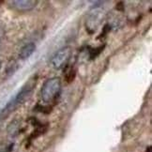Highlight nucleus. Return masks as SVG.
Here are the masks:
<instances>
[{
    "label": "nucleus",
    "mask_w": 152,
    "mask_h": 152,
    "mask_svg": "<svg viewBox=\"0 0 152 152\" xmlns=\"http://www.w3.org/2000/svg\"><path fill=\"white\" fill-rule=\"evenodd\" d=\"M0 68H1V63H0Z\"/></svg>",
    "instance_id": "9"
},
{
    "label": "nucleus",
    "mask_w": 152,
    "mask_h": 152,
    "mask_svg": "<svg viewBox=\"0 0 152 152\" xmlns=\"http://www.w3.org/2000/svg\"><path fill=\"white\" fill-rule=\"evenodd\" d=\"M0 152H6V148L5 147H0Z\"/></svg>",
    "instance_id": "8"
},
{
    "label": "nucleus",
    "mask_w": 152,
    "mask_h": 152,
    "mask_svg": "<svg viewBox=\"0 0 152 152\" xmlns=\"http://www.w3.org/2000/svg\"><path fill=\"white\" fill-rule=\"evenodd\" d=\"M35 50H36V45H35V43H33V42L26 43L25 46H23L22 47V49L20 51V54H19V56L23 60L27 59V58L35 52Z\"/></svg>",
    "instance_id": "6"
},
{
    "label": "nucleus",
    "mask_w": 152,
    "mask_h": 152,
    "mask_svg": "<svg viewBox=\"0 0 152 152\" xmlns=\"http://www.w3.org/2000/svg\"><path fill=\"white\" fill-rule=\"evenodd\" d=\"M61 91V81L57 77H53L44 82L40 90V97L45 103L55 102Z\"/></svg>",
    "instance_id": "2"
},
{
    "label": "nucleus",
    "mask_w": 152,
    "mask_h": 152,
    "mask_svg": "<svg viewBox=\"0 0 152 152\" xmlns=\"http://www.w3.org/2000/svg\"><path fill=\"white\" fill-rule=\"evenodd\" d=\"M102 11L100 9H95L89 15V18L87 20L86 26L88 29H91L92 31L96 30L97 26L101 24L102 19Z\"/></svg>",
    "instance_id": "5"
},
{
    "label": "nucleus",
    "mask_w": 152,
    "mask_h": 152,
    "mask_svg": "<svg viewBox=\"0 0 152 152\" xmlns=\"http://www.w3.org/2000/svg\"><path fill=\"white\" fill-rule=\"evenodd\" d=\"M20 121L18 120H13V121H11L9 127H8V133H9V135L11 136V137H14L16 136L17 134H18L19 132V130H20Z\"/></svg>",
    "instance_id": "7"
},
{
    "label": "nucleus",
    "mask_w": 152,
    "mask_h": 152,
    "mask_svg": "<svg viewBox=\"0 0 152 152\" xmlns=\"http://www.w3.org/2000/svg\"><path fill=\"white\" fill-rule=\"evenodd\" d=\"M72 56V49L71 47H64L58 50L56 54L52 56L51 64L52 66L56 69H63L68 65V62Z\"/></svg>",
    "instance_id": "3"
},
{
    "label": "nucleus",
    "mask_w": 152,
    "mask_h": 152,
    "mask_svg": "<svg viewBox=\"0 0 152 152\" xmlns=\"http://www.w3.org/2000/svg\"><path fill=\"white\" fill-rule=\"evenodd\" d=\"M36 83H37L36 77H33L32 79L29 80L28 83H26L22 87V89L18 92V94L15 96L13 100H11L7 105H6V107L3 109V111L0 115H8L11 111H13L17 106H19L20 104L24 103L33 93V90L35 88V86H36Z\"/></svg>",
    "instance_id": "1"
},
{
    "label": "nucleus",
    "mask_w": 152,
    "mask_h": 152,
    "mask_svg": "<svg viewBox=\"0 0 152 152\" xmlns=\"http://www.w3.org/2000/svg\"><path fill=\"white\" fill-rule=\"evenodd\" d=\"M10 4L11 7L18 11H29L36 7L38 1H34V0H14V1H10Z\"/></svg>",
    "instance_id": "4"
}]
</instances>
